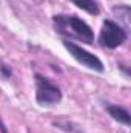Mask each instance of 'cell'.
I'll return each instance as SVG.
<instances>
[{
  "mask_svg": "<svg viewBox=\"0 0 131 133\" xmlns=\"http://www.w3.org/2000/svg\"><path fill=\"white\" fill-rule=\"evenodd\" d=\"M54 23H56L59 33L72 34L85 43L94 42V33H93L91 26L85 20H82L76 16H54Z\"/></svg>",
  "mask_w": 131,
  "mask_h": 133,
  "instance_id": "obj_1",
  "label": "cell"
},
{
  "mask_svg": "<svg viewBox=\"0 0 131 133\" xmlns=\"http://www.w3.org/2000/svg\"><path fill=\"white\" fill-rule=\"evenodd\" d=\"M128 39V33L123 26H120L119 23L113 22V20H103L102 23V30L99 34V43L108 50H114L117 46H120L125 40Z\"/></svg>",
  "mask_w": 131,
  "mask_h": 133,
  "instance_id": "obj_2",
  "label": "cell"
},
{
  "mask_svg": "<svg viewBox=\"0 0 131 133\" xmlns=\"http://www.w3.org/2000/svg\"><path fill=\"white\" fill-rule=\"evenodd\" d=\"M35 101L40 105H56L62 101V91L48 77L35 74Z\"/></svg>",
  "mask_w": 131,
  "mask_h": 133,
  "instance_id": "obj_3",
  "label": "cell"
},
{
  "mask_svg": "<svg viewBox=\"0 0 131 133\" xmlns=\"http://www.w3.org/2000/svg\"><path fill=\"white\" fill-rule=\"evenodd\" d=\"M63 46L69 51V54H71L77 62H80L82 65H85L86 68L94 70V71H99V73H102V71L105 70V68H103V64H102V61L99 59L97 56H94L93 53L83 50V48L79 46L77 43H74V42H71V40L65 39V40H63Z\"/></svg>",
  "mask_w": 131,
  "mask_h": 133,
  "instance_id": "obj_4",
  "label": "cell"
},
{
  "mask_svg": "<svg viewBox=\"0 0 131 133\" xmlns=\"http://www.w3.org/2000/svg\"><path fill=\"white\" fill-rule=\"evenodd\" d=\"M106 111L110 113V116H111L114 121H117V122H120V124H123V125H130L131 124L130 113H128V110H125L123 107H119V105H106Z\"/></svg>",
  "mask_w": 131,
  "mask_h": 133,
  "instance_id": "obj_5",
  "label": "cell"
},
{
  "mask_svg": "<svg viewBox=\"0 0 131 133\" xmlns=\"http://www.w3.org/2000/svg\"><path fill=\"white\" fill-rule=\"evenodd\" d=\"M69 2H72V5H76L82 11H86L91 16H97L100 12V8L94 0H69Z\"/></svg>",
  "mask_w": 131,
  "mask_h": 133,
  "instance_id": "obj_6",
  "label": "cell"
},
{
  "mask_svg": "<svg viewBox=\"0 0 131 133\" xmlns=\"http://www.w3.org/2000/svg\"><path fill=\"white\" fill-rule=\"evenodd\" d=\"M116 14H119L120 17H122V20L125 22V25H127V28H128V17H130V6L128 5H119V6H116L114 9H113Z\"/></svg>",
  "mask_w": 131,
  "mask_h": 133,
  "instance_id": "obj_7",
  "label": "cell"
}]
</instances>
